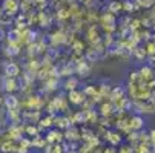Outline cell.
<instances>
[{"instance_id":"cell-1","label":"cell","mask_w":155,"mask_h":153,"mask_svg":"<svg viewBox=\"0 0 155 153\" xmlns=\"http://www.w3.org/2000/svg\"><path fill=\"white\" fill-rule=\"evenodd\" d=\"M134 109H135V113H138V115L155 113V98H147V100H143V101H137V103H134Z\"/></svg>"},{"instance_id":"cell-2","label":"cell","mask_w":155,"mask_h":153,"mask_svg":"<svg viewBox=\"0 0 155 153\" xmlns=\"http://www.w3.org/2000/svg\"><path fill=\"white\" fill-rule=\"evenodd\" d=\"M0 84H2V91H3L6 95H12V94H15L17 91H20L18 81H17L15 78H8V77L2 75Z\"/></svg>"},{"instance_id":"cell-3","label":"cell","mask_w":155,"mask_h":153,"mask_svg":"<svg viewBox=\"0 0 155 153\" xmlns=\"http://www.w3.org/2000/svg\"><path fill=\"white\" fill-rule=\"evenodd\" d=\"M3 75L8 77V78H18L21 74V69H20V64L15 63V61H5L3 63Z\"/></svg>"},{"instance_id":"cell-4","label":"cell","mask_w":155,"mask_h":153,"mask_svg":"<svg viewBox=\"0 0 155 153\" xmlns=\"http://www.w3.org/2000/svg\"><path fill=\"white\" fill-rule=\"evenodd\" d=\"M66 97H68L69 104H72V106H83V104L87 101L86 94H84L83 91H80V89L72 91V92H69V94H66Z\"/></svg>"},{"instance_id":"cell-5","label":"cell","mask_w":155,"mask_h":153,"mask_svg":"<svg viewBox=\"0 0 155 153\" xmlns=\"http://www.w3.org/2000/svg\"><path fill=\"white\" fill-rule=\"evenodd\" d=\"M146 123H144V118L143 115H138V113H134L130 115V120H129V133L130 132H141L144 129Z\"/></svg>"},{"instance_id":"cell-6","label":"cell","mask_w":155,"mask_h":153,"mask_svg":"<svg viewBox=\"0 0 155 153\" xmlns=\"http://www.w3.org/2000/svg\"><path fill=\"white\" fill-rule=\"evenodd\" d=\"M98 115L101 118H110L117 110H115V107H114V103L110 101V100H104L100 106H98Z\"/></svg>"},{"instance_id":"cell-7","label":"cell","mask_w":155,"mask_h":153,"mask_svg":"<svg viewBox=\"0 0 155 153\" xmlns=\"http://www.w3.org/2000/svg\"><path fill=\"white\" fill-rule=\"evenodd\" d=\"M86 40L89 41L94 48H95V46H98L100 43L103 41V37H101V34H100L98 28H95L94 25H91V26H89V29L86 31Z\"/></svg>"},{"instance_id":"cell-8","label":"cell","mask_w":155,"mask_h":153,"mask_svg":"<svg viewBox=\"0 0 155 153\" xmlns=\"http://www.w3.org/2000/svg\"><path fill=\"white\" fill-rule=\"evenodd\" d=\"M104 139L106 142L110 145V147H115V145H120L121 141H123V136H121V132L120 130H107L106 135H104Z\"/></svg>"},{"instance_id":"cell-9","label":"cell","mask_w":155,"mask_h":153,"mask_svg":"<svg viewBox=\"0 0 155 153\" xmlns=\"http://www.w3.org/2000/svg\"><path fill=\"white\" fill-rule=\"evenodd\" d=\"M45 138H46L48 144H61L63 139H64V135L58 129H51V130H48V133H46Z\"/></svg>"},{"instance_id":"cell-10","label":"cell","mask_w":155,"mask_h":153,"mask_svg":"<svg viewBox=\"0 0 155 153\" xmlns=\"http://www.w3.org/2000/svg\"><path fill=\"white\" fill-rule=\"evenodd\" d=\"M138 72H140V77H141V80L144 81V83H152V81H155V71L149 66V64H144V66H141L140 69H138Z\"/></svg>"},{"instance_id":"cell-11","label":"cell","mask_w":155,"mask_h":153,"mask_svg":"<svg viewBox=\"0 0 155 153\" xmlns=\"http://www.w3.org/2000/svg\"><path fill=\"white\" fill-rule=\"evenodd\" d=\"M78 84H80V81H78L77 77H69L61 83V89H63L64 94H69V92L78 89Z\"/></svg>"},{"instance_id":"cell-12","label":"cell","mask_w":155,"mask_h":153,"mask_svg":"<svg viewBox=\"0 0 155 153\" xmlns=\"http://www.w3.org/2000/svg\"><path fill=\"white\" fill-rule=\"evenodd\" d=\"M6 41L9 45H21V31L17 28H12L6 32Z\"/></svg>"},{"instance_id":"cell-13","label":"cell","mask_w":155,"mask_h":153,"mask_svg":"<svg viewBox=\"0 0 155 153\" xmlns=\"http://www.w3.org/2000/svg\"><path fill=\"white\" fill-rule=\"evenodd\" d=\"M75 74L81 78H86V77L91 75V66H89V63H87V60H83L78 64H75Z\"/></svg>"},{"instance_id":"cell-14","label":"cell","mask_w":155,"mask_h":153,"mask_svg":"<svg viewBox=\"0 0 155 153\" xmlns=\"http://www.w3.org/2000/svg\"><path fill=\"white\" fill-rule=\"evenodd\" d=\"M5 107L6 112L9 110H20V100L12 94V95H6L5 97Z\"/></svg>"},{"instance_id":"cell-15","label":"cell","mask_w":155,"mask_h":153,"mask_svg":"<svg viewBox=\"0 0 155 153\" xmlns=\"http://www.w3.org/2000/svg\"><path fill=\"white\" fill-rule=\"evenodd\" d=\"M38 127L41 129V130H45V129H48V130H51V129H54V115H45V116H41L40 118V121H38Z\"/></svg>"},{"instance_id":"cell-16","label":"cell","mask_w":155,"mask_h":153,"mask_svg":"<svg viewBox=\"0 0 155 153\" xmlns=\"http://www.w3.org/2000/svg\"><path fill=\"white\" fill-rule=\"evenodd\" d=\"M107 12L117 15L118 12H123V0H110L107 3Z\"/></svg>"},{"instance_id":"cell-17","label":"cell","mask_w":155,"mask_h":153,"mask_svg":"<svg viewBox=\"0 0 155 153\" xmlns=\"http://www.w3.org/2000/svg\"><path fill=\"white\" fill-rule=\"evenodd\" d=\"M40 127H38V124H26L25 126V135H29V136H32V138H37V136H40Z\"/></svg>"},{"instance_id":"cell-18","label":"cell","mask_w":155,"mask_h":153,"mask_svg":"<svg viewBox=\"0 0 155 153\" xmlns=\"http://www.w3.org/2000/svg\"><path fill=\"white\" fill-rule=\"evenodd\" d=\"M5 52H6V55H9V57H17V55H20V52H21V45H9V43H8Z\"/></svg>"},{"instance_id":"cell-19","label":"cell","mask_w":155,"mask_h":153,"mask_svg":"<svg viewBox=\"0 0 155 153\" xmlns=\"http://www.w3.org/2000/svg\"><path fill=\"white\" fill-rule=\"evenodd\" d=\"M43 153H64L63 144H48Z\"/></svg>"},{"instance_id":"cell-20","label":"cell","mask_w":155,"mask_h":153,"mask_svg":"<svg viewBox=\"0 0 155 153\" xmlns=\"http://www.w3.org/2000/svg\"><path fill=\"white\" fill-rule=\"evenodd\" d=\"M132 57H134L135 60H140V61H143V60L147 57V52H146V49H144V48H141V46H137L134 51H132Z\"/></svg>"},{"instance_id":"cell-21","label":"cell","mask_w":155,"mask_h":153,"mask_svg":"<svg viewBox=\"0 0 155 153\" xmlns=\"http://www.w3.org/2000/svg\"><path fill=\"white\" fill-rule=\"evenodd\" d=\"M144 49H146V52H147V58L152 57V55H155V41H153V40L144 41Z\"/></svg>"},{"instance_id":"cell-22","label":"cell","mask_w":155,"mask_h":153,"mask_svg":"<svg viewBox=\"0 0 155 153\" xmlns=\"http://www.w3.org/2000/svg\"><path fill=\"white\" fill-rule=\"evenodd\" d=\"M118 153H135V150H134V145L123 144V145H120V148H118Z\"/></svg>"},{"instance_id":"cell-23","label":"cell","mask_w":155,"mask_h":153,"mask_svg":"<svg viewBox=\"0 0 155 153\" xmlns=\"http://www.w3.org/2000/svg\"><path fill=\"white\" fill-rule=\"evenodd\" d=\"M149 91H150V97L155 98V81L149 83Z\"/></svg>"},{"instance_id":"cell-24","label":"cell","mask_w":155,"mask_h":153,"mask_svg":"<svg viewBox=\"0 0 155 153\" xmlns=\"http://www.w3.org/2000/svg\"><path fill=\"white\" fill-rule=\"evenodd\" d=\"M5 97H2L0 95V113H3V110H5Z\"/></svg>"},{"instance_id":"cell-25","label":"cell","mask_w":155,"mask_h":153,"mask_svg":"<svg viewBox=\"0 0 155 153\" xmlns=\"http://www.w3.org/2000/svg\"><path fill=\"white\" fill-rule=\"evenodd\" d=\"M103 153H118V150L115 147H106L103 148Z\"/></svg>"},{"instance_id":"cell-26","label":"cell","mask_w":155,"mask_h":153,"mask_svg":"<svg viewBox=\"0 0 155 153\" xmlns=\"http://www.w3.org/2000/svg\"><path fill=\"white\" fill-rule=\"evenodd\" d=\"M2 15H3V3L0 2V17H2Z\"/></svg>"},{"instance_id":"cell-27","label":"cell","mask_w":155,"mask_h":153,"mask_svg":"<svg viewBox=\"0 0 155 153\" xmlns=\"http://www.w3.org/2000/svg\"><path fill=\"white\" fill-rule=\"evenodd\" d=\"M150 40H153V41H155V32L152 34V37H150Z\"/></svg>"}]
</instances>
